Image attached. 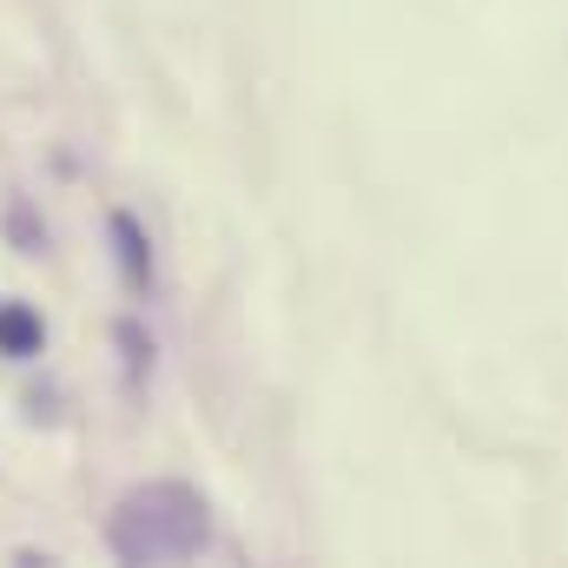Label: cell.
Instances as JSON below:
<instances>
[{
  "mask_svg": "<svg viewBox=\"0 0 568 568\" xmlns=\"http://www.w3.org/2000/svg\"><path fill=\"white\" fill-rule=\"evenodd\" d=\"M205 542V503L185 483H152L133 489L113 516V549L126 562H179Z\"/></svg>",
  "mask_w": 568,
  "mask_h": 568,
  "instance_id": "obj_1",
  "label": "cell"
},
{
  "mask_svg": "<svg viewBox=\"0 0 568 568\" xmlns=\"http://www.w3.org/2000/svg\"><path fill=\"white\" fill-rule=\"evenodd\" d=\"M0 351H7V357H33V351H40V311L7 304V311H0Z\"/></svg>",
  "mask_w": 568,
  "mask_h": 568,
  "instance_id": "obj_2",
  "label": "cell"
},
{
  "mask_svg": "<svg viewBox=\"0 0 568 568\" xmlns=\"http://www.w3.org/2000/svg\"><path fill=\"white\" fill-rule=\"evenodd\" d=\"M113 239H120V265H126V278L145 284V272H152V252H145V232H140V219H113Z\"/></svg>",
  "mask_w": 568,
  "mask_h": 568,
  "instance_id": "obj_3",
  "label": "cell"
}]
</instances>
